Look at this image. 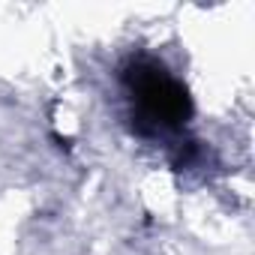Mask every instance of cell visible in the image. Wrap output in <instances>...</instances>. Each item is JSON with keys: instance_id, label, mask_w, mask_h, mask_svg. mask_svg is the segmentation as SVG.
I'll use <instances>...</instances> for the list:
<instances>
[{"instance_id": "cell-1", "label": "cell", "mask_w": 255, "mask_h": 255, "mask_svg": "<svg viewBox=\"0 0 255 255\" xmlns=\"http://www.w3.org/2000/svg\"><path fill=\"white\" fill-rule=\"evenodd\" d=\"M120 81L129 99L132 129L141 138L177 135L192 117V96L183 81H177L165 63L156 57H132L120 69Z\"/></svg>"}]
</instances>
